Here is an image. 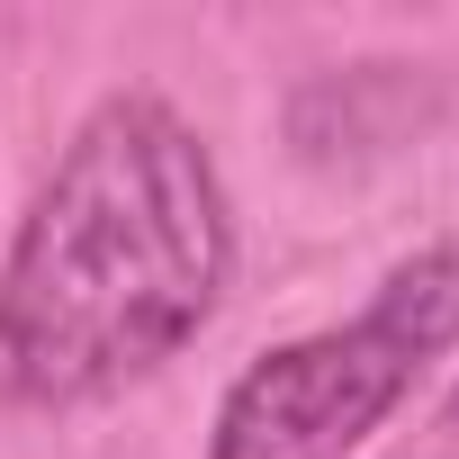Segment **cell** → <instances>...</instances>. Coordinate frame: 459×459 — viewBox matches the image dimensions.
Listing matches in <instances>:
<instances>
[{"mask_svg": "<svg viewBox=\"0 0 459 459\" xmlns=\"http://www.w3.org/2000/svg\"><path fill=\"white\" fill-rule=\"evenodd\" d=\"M225 189L162 100H108L0 262V405H91L171 360L225 289Z\"/></svg>", "mask_w": 459, "mask_h": 459, "instance_id": "cell-1", "label": "cell"}, {"mask_svg": "<svg viewBox=\"0 0 459 459\" xmlns=\"http://www.w3.org/2000/svg\"><path fill=\"white\" fill-rule=\"evenodd\" d=\"M441 342H459V244H432L405 271H387L360 325L253 360L216 405L207 459H342L396 414V396Z\"/></svg>", "mask_w": 459, "mask_h": 459, "instance_id": "cell-2", "label": "cell"}, {"mask_svg": "<svg viewBox=\"0 0 459 459\" xmlns=\"http://www.w3.org/2000/svg\"><path fill=\"white\" fill-rule=\"evenodd\" d=\"M450 432H459V387H450Z\"/></svg>", "mask_w": 459, "mask_h": 459, "instance_id": "cell-3", "label": "cell"}]
</instances>
